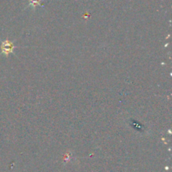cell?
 Masks as SVG:
<instances>
[{
  "mask_svg": "<svg viewBox=\"0 0 172 172\" xmlns=\"http://www.w3.org/2000/svg\"><path fill=\"white\" fill-rule=\"evenodd\" d=\"M30 6H32V7H36L38 5H40L41 4V0H30Z\"/></svg>",
  "mask_w": 172,
  "mask_h": 172,
  "instance_id": "obj_2",
  "label": "cell"
},
{
  "mask_svg": "<svg viewBox=\"0 0 172 172\" xmlns=\"http://www.w3.org/2000/svg\"><path fill=\"white\" fill-rule=\"evenodd\" d=\"M15 48L14 43L8 40H5L4 41L2 42L1 45V50H2V54L5 56H8L9 54H11L14 51V49Z\"/></svg>",
  "mask_w": 172,
  "mask_h": 172,
  "instance_id": "obj_1",
  "label": "cell"
}]
</instances>
